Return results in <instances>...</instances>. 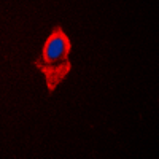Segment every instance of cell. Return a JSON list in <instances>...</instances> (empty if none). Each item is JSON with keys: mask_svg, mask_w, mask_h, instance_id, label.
Returning a JSON list of instances; mask_svg holds the SVG:
<instances>
[{"mask_svg": "<svg viewBox=\"0 0 159 159\" xmlns=\"http://www.w3.org/2000/svg\"><path fill=\"white\" fill-rule=\"evenodd\" d=\"M72 42L61 25H56L48 35L42 48V54L34 61V67L45 76L48 92L52 94L56 88L64 81L72 70V62L69 59Z\"/></svg>", "mask_w": 159, "mask_h": 159, "instance_id": "6da1fadb", "label": "cell"}]
</instances>
